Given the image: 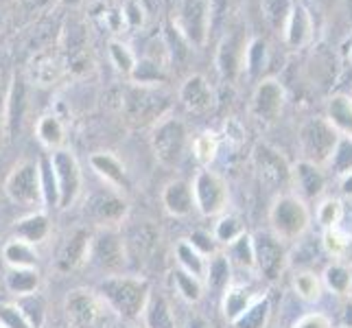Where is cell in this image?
<instances>
[{
	"label": "cell",
	"instance_id": "cell-50",
	"mask_svg": "<svg viewBox=\"0 0 352 328\" xmlns=\"http://www.w3.org/2000/svg\"><path fill=\"white\" fill-rule=\"evenodd\" d=\"M123 20L127 29H142L147 22V7L142 0H127L123 5Z\"/></svg>",
	"mask_w": 352,
	"mask_h": 328
},
{
	"label": "cell",
	"instance_id": "cell-18",
	"mask_svg": "<svg viewBox=\"0 0 352 328\" xmlns=\"http://www.w3.org/2000/svg\"><path fill=\"white\" fill-rule=\"evenodd\" d=\"M179 101L192 114H206L214 105V90L204 75H190L179 86Z\"/></svg>",
	"mask_w": 352,
	"mask_h": 328
},
{
	"label": "cell",
	"instance_id": "cell-4",
	"mask_svg": "<svg viewBox=\"0 0 352 328\" xmlns=\"http://www.w3.org/2000/svg\"><path fill=\"white\" fill-rule=\"evenodd\" d=\"M270 226L280 241H298L305 237L311 226V210L307 201L300 199L296 193L278 195L270 208Z\"/></svg>",
	"mask_w": 352,
	"mask_h": 328
},
{
	"label": "cell",
	"instance_id": "cell-23",
	"mask_svg": "<svg viewBox=\"0 0 352 328\" xmlns=\"http://www.w3.org/2000/svg\"><path fill=\"white\" fill-rule=\"evenodd\" d=\"M90 166L94 168V173L99 175L107 186L118 190V193H123L129 188V179H127V171H125V166L123 162L118 160L116 155L112 153H94L90 157Z\"/></svg>",
	"mask_w": 352,
	"mask_h": 328
},
{
	"label": "cell",
	"instance_id": "cell-10",
	"mask_svg": "<svg viewBox=\"0 0 352 328\" xmlns=\"http://www.w3.org/2000/svg\"><path fill=\"white\" fill-rule=\"evenodd\" d=\"M252 162L267 188L278 190L280 195L291 188V164L276 147L258 142L252 151Z\"/></svg>",
	"mask_w": 352,
	"mask_h": 328
},
{
	"label": "cell",
	"instance_id": "cell-40",
	"mask_svg": "<svg viewBox=\"0 0 352 328\" xmlns=\"http://www.w3.org/2000/svg\"><path fill=\"white\" fill-rule=\"evenodd\" d=\"M96 20L101 22V27H105L110 33H123V29H127L125 27V20H123V5H114V3H110V0H101L99 5L94 7V14H92Z\"/></svg>",
	"mask_w": 352,
	"mask_h": 328
},
{
	"label": "cell",
	"instance_id": "cell-24",
	"mask_svg": "<svg viewBox=\"0 0 352 328\" xmlns=\"http://www.w3.org/2000/svg\"><path fill=\"white\" fill-rule=\"evenodd\" d=\"M51 237V219L46 212H31L14 226V239H20L29 245H40Z\"/></svg>",
	"mask_w": 352,
	"mask_h": 328
},
{
	"label": "cell",
	"instance_id": "cell-36",
	"mask_svg": "<svg viewBox=\"0 0 352 328\" xmlns=\"http://www.w3.org/2000/svg\"><path fill=\"white\" fill-rule=\"evenodd\" d=\"M350 283H352V272L344 263H333L322 274V285L329 291H333L335 296H348Z\"/></svg>",
	"mask_w": 352,
	"mask_h": 328
},
{
	"label": "cell",
	"instance_id": "cell-57",
	"mask_svg": "<svg viewBox=\"0 0 352 328\" xmlns=\"http://www.w3.org/2000/svg\"><path fill=\"white\" fill-rule=\"evenodd\" d=\"M348 62L352 64V46H350V51H348Z\"/></svg>",
	"mask_w": 352,
	"mask_h": 328
},
{
	"label": "cell",
	"instance_id": "cell-37",
	"mask_svg": "<svg viewBox=\"0 0 352 328\" xmlns=\"http://www.w3.org/2000/svg\"><path fill=\"white\" fill-rule=\"evenodd\" d=\"M173 285H175V291L179 294V298L190 302V305H195V302H199L204 298V289H206L204 281H199V278H195L184 270H179V267L173 272Z\"/></svg>",
	"mask_w": 352,
	"mask_h": 328
},
{
	"label": "cell",
	"instance_id": "cell-44",
	"mask_svg": "<svg viewBox=\"0 0 352 328\" xmlns=\"http://www.w3.org/2000/svg\"><path fill=\"white\" fill-rule=\"evenodd\" d=\"M344 201L337 197H324L318 204V223L329 230V228H339L344 219Z\"/></svg>",
	"mask_w": 352,
	"mask_h": 328
},
{
	"label": "cell",
	"instance_id": "cell-8",
	"mask_svg": "<svg viewBox=\"0 0 352 328\" xmlns=\"http://www.w3.org/2000/svg\"><path fill=\"white\" fill-rule=\"evenodd\" d=\"M88 261L107 276L123 274L127 263V243L116 228H101L94 237H90Z\"/></svg>",
	"mask_w": 352,
	"mask_h": 328
},
{
	"label": "cell",
	"instance_id": "cell-19",
	"mask_svg": "<svg viewBox=\"0 0 352 328\" xmlns=\"http://www.w3.org/2000/svg\"><path fill=\"white\" fill-rule=\"evenodd\" d=\"M313 31H315V24H313L311 11L305 5H300V3L291 5L289 18H287L285 29H283L285 44L289 48H294V51H298V48H305L313 40Z\"/></svg>",
	"mask_w": 352,
	"mask_h": 328
},
{
	"label": "cell",
	"instance_id": "cell-56",
	"mask_svg": "<svg viewBox=\"0 0 352 328\" xmlns=\"http://www.w3.org/2000/svg\"><path fill=\"white\" fill-rule=\"evenodd\" d=\"M342 322H344V328H352V302H350V305H346Z\"/></svg>",
	"mask_w": 352,
	"mask_h": 328
},
{
	"label": "cell",
	"instance_id": "cell-11",
	"mask_svg": "<svg viewBox=\"0 0 352 328\" xmlns=\"http://www.w3.org/2000/svg\"><path fill=\"white\" fill-rule=\"evenodd\" d=\"M337 140H339V133L333 129L329 120L311 118L300 131V144H302V153H305L302 160H309L318 166L329 164Z\"/></svg>",
	"mask_w": 352,
	"mask_h": 328
},
{
	"label": "cell",
	"instance_id": "cell-45",
	"mask_svg": "<svg viewBox=\"0 0 352 328\" xmlns=\"http://www.w3.org/2000/svg\"><path fill=\"white\" fill-rule=\"evenodd\" d=\"M326 166H331L339 177L352 171V138L339 136L335 149H333L331 160H329V164H326Z\"/></svg>",
	"mask_w": 352,
	"mask_h": 328
},
{
	"label": "cell",
	"instance_id": "cell-14",
	"mask_svg": "<svg viewBox=\"0 0 352 328\" xmlns=\"http://www.w3.org/2000/svg\"><path fill=\"white\" fill-rule=\"evenodd\" d=\"M127 210L129 208L123 193H118L110 186H103L90 193V197L86 199V215L99 228H116L127 217Z\"/></svg>",
	"mask_w": 352,
	"mask_h": 328
},
{
	"label": "cell",
	"instance_id": "cell-35",
	"mask_svg": "<svg viewBox=\"0 0 352 328\" xmlns=\"http://www.w3.org/2000/svg\"><path fill=\"white\" fill-rule=\"evenodd\" d=\"M204 285H208L214 291H223L230 285V261L226 259V254H212L206 265V276Z\"/></svg>",
	"mask_w": 352,
	"mask_h": 328
},
{
	"label": "cell",
	"instance_id": "cell-22",
	"mask_svg": "<svg viewBox=\"0 0 352 328\" xmlns=\"http://www.w3.org/2000/svg\"><path fill=\"white\" fill-rule=\"evenodd\" d=\"M90 237L92 234H88V230L79 228L66 239V243L62 245V250H59V256H57V270L59 272H72L88 261Z\"/></svg>",
	"mask_w": 352,
	"mask_h": 328
},
{
	"label": "cell",
	"instance_id": "cell-38",
	"mask_svg": "<svg viewBox=\"0 0 352 328\" xmlns=\"http://www.w3.org/2000/svg\"><path fill=\"white\" fill-rule=\"evenodd\" d=\"M294 291L305 300V302H318L322 298V276H318L315 272L302 270L294 276Z\"/></svg>",
	"mask_w": 352,
	"mask_h": 328
},
{
	"label": "cell",
	"instance_id": "cell-42",
	"mask_svg": "<svg viewBox=\"0 0 352 328\" xmlns=\"http://www.w3.org/2000/svg\"><path fill=\"white\" fill-rule=\"evenodd\" d=\"M322 245H324V250H326L329 256L339 261V259H344L346 254L350 252L352 237L348 232H344L342 228H329V230H324Z\"/></svg>",
	"mask_w": 352,
	"mask_h": 328
},
{
	"label": "cell",
	"instance_id": "cell-15",
	"mask_svg": "<svg viewBox=\"0 0 352 328\" xmlns=\"http://www.w3.org/2000/svg\"><path fill=\"white\" fill-rule=\"evenodd\" d=\"M285 107V88L283 83L278 79H261L256 90L252 94V103H250V109H252V116L258 120V123H265V125H272L274 120L280 116Z\"/></svg>",
	"mask_w": 352,
	"mask_h": 328
},
{
	"label": "cell",
	"instance_id": "cell-53",
	"mask_svg": "<svg viewBox=\"0 0 352 328\" xmlns=\"http://www.w3.org/2000/svg\"><path fill=\"white\" fill-rule=\"evenodd\" d=\"M291 328H333V322H331L329 315L315 311V313L302 315V318L294 326H291Z\"/></svg>",
	"mask_w": 352,
	"mask_h": 328
},
{
	"label": "cell",
	"instance_id": "cell-32",
	"mask_svg": "<svg viewBox=\"0 0 352 328\" xmlns=\"http://www.w3.org/2000/svg\"><path fill=\"white\" fill-rule=\"evenodd\" d=\"M270 313H272L270 298L258 296L245 309V313L232 322V328H265L267 322H270Z\"/></svg>",
	"mask_w": 352,
	"mask_h": 328
},
{
	"label": "cell",
	"instance_id": "cell-5",
	"mask_svg": "<svg viewBox=\"0 0 352 328\" xmlns=\"http://www.w3.org/2000/svg\"><path fill=\"white\" fill-rule=\"evenodd\" d=\"M190 147L188 127L177 116H164L153 125L151 131V149L157 157V162L175 168L182 164L186 155V149Z\"/></svg>",
	"mask_w": 352,
	"mask_h": 328
},
{
	"label": "cell",
	"instance_id": "cell-30",
	"mask_svg": "<svg viewBox=\"0 0 352 328\" xmlns=\"http://www.w3.org/2000/svg\"><path fill=\"white\" fill-rule=\"evenodd\" d=\"M40 272L38 270H16V267H9L7 276H5V287L9 294H14L16 298L35 294L40 289Z\"/></svg>",
	"mask_w": 352,
	"mask_h": 328
},
{
	"label": "cell",
	"instance_id": "cell-47",
	"mask_svg": "<svg viewBox=\"0 0 352 328\" xmlns=\"http://www.w3.org/2000/svg\"><path fill=\"white\" fill-rule=\"evenodd\" d=\"M110 59H112V64L116 66V70L118 72H123V75H131V70H133V66H136V55H133V51L127 46V44H123L120 40H110Z\"/></svg>",
	"mask_w": 352,
	"mask_h": 328
},
{
	"label": "cell",
	"instance_id": "cell-20",
	"mask_svg": "<svg viewBox=\"0 0 352 328\" xmlns=\"http://www.w3.org/2000/svg\"><path fill=\"white\" fill-rule=\"evenodd\" d=\"M245 51L248 44L241 33L226 35L223 42L219 44V51H217V68H219L223 79L234 81L239 77V72L245 66Z\"/></svg>",
	"mask_w": 352,
	"mask_h": 328
},
{
	"label": "cell",
	"instance_id": "cell-43",
	"mask_svg": "<svg viewBox=\"0 0 352 328\" xmlns=\"http://www.w3.org/2000/svg\"><path fill=\"white\" fill-rule=\"evenodd\" d=\"M291 0H263L261 7H263V16L265 20L270 22V27L283 35L285 29V22L289 18V11H291Z\"/></svg>",
	"mask_w": 352,
	"mask_h": 328
},
{
	"label": "cell",
	"instance_id": "cell-13",
	"mask_svg": "<svg viewBox=\"0 0 352 328\" xmlns=\"http://www.w3.org/2000/svg\"><path fill=\"white\" fill-rule=\"evenodd\" d=\"M254 241V270L267 281H278L287 267V248L285 241L274 232H258L252 237Z\"/></svg>",
	"mask_w": 352,
	"mask_h": 328
},
{
	"label": "cell",
	"instance_id": "cell-16",
	"mask_svg": "<svg viewBox=\"0 0 352 328\" xmlns=\"http://www.w3.org/2000/svg\"><path fill=\"white\" fill-rule=\"evenodd\" d=\"M291 188L298 190L300 199H320L326 188V175L322 166L309 160H300L291 164Z\"/></svg>",
	"mask_w": 352,
	"mask_h": 328
},
{
	"label": "cell",
	"instance_id": "cell-58",
	"mask_svg": "<svg viewBox=\"0 0 352 328\" xmlns=\"http://www.w3.org/2000/svg\"><path fill=\"white\" fill-rule=\"evenodd\" d=\"M348 296H352V283H350V291H348Z\"/></svg>",
	"mask_w": 352,
	"mask_h": 328
},
{
	"label": "cell",
	"instance_id": "cell-21",
	"mask_svg": "<svg viewBox=\"0 0 352 328\" xmlns=\"http://www.w3.org/2000/svg\"><path fill=\"white\" fill-rule=\"evenodd\" d=\"M162 206L171 217H188L195 208V199H192V186L186 179H171L162 188Z\"/></svg>",
	"mask_w": 352,
	"mask_h": 328
},
{
	"label": "cell",
	"instance_id": "cell-59",
	"mask_svg": "<svg viewBox=\"0 0 352 328\" xmlns=\"http://www.w3.org/2000/svg\"><path fill=\"white\" fill-rule=\"evenodd\" d=\"M0 328H3V324H0Z\"/></svg>",
	"mask_w": 352,
	"mask_h": 328
},
{
	"label": "cell",
	"instance_id": "cell-31",
	"mask_svg": "<svg viewBox=\"0 0 352 328\" xmlns=\"http://www.w3.org/2000/svg\"><path fill=\"white\" fill-rule=\"evenodd\" d=\"M175 259H177L179 270H184V272L192 274L195 278H199V281H204L208 259L201 256V254H199L195 248H192L186 239H184V241H179L177 245H175Z\"/></svg>",
	"mask_w": 352,
	"mask_h": 328
},
{
	"label": "cell",
	"instance_id": "cell-55",
	"mask_svg": "<svg viewBox=\"0 0 352 328\" xmlns=\"http://www.w3.org/2000/svg\"><path fill=\"white\" fill-rule=\"evenodd\" d=\"M186 328H210V326H208V322H206L204 318H199V315H195V318H190V320H188Z\"/></svg>",
	"mask_w": 352,
	"mask_h": 328
},
{
	"label": "cell",
	"instance_id": "cell-54",
	"mask_svg": "<svg viewBox=\"0 0 352 328\" xmlns=\"http://www.w3.org/2000/svg\"><path fill=\"white\" fill-rule=\"evenodd\" d=\"M339 188H342V195L352 199V171L342 175V182H339Z\"/></svg>",
	"mask_w": 352,
	"mask_h": 328
},
{
	"label": "cell",
	"instance_id": "cell-46",
	"mask_svg": "<svg viewBox=\"0 0 352 328\" xmlns=\"http://www.w3.org/2000/svg\"><path fill=\"white\" fill-rule=\"evenodd\" d=\"M243 232H245V228H243V223L239 221V217L234 215H221L219 221H217L214 226V241L221 243V245H230L234 239H239Z\"/></svg>",
	"mask_w": 352,
	"mask_h": 328
},
{
	"label": "cell",
	"instance_id": "cell-3",
	"mask_svg": "<svg viewBox=\"0 0 352 328\" xmlns=\"http://www.w3.org/2000/svg\"><path fill=\"white\" fill-rule=\"evenodd\" d=\"M171 107V96L160 86L131 83L123 94V114L133 125H155Z\"/></svg>",
	"mask_w": 352,
	"mask_h": 328
},
{
	"label": "cell",
	"instance_id": "cell-17",
	"mask_svg": "<svg viewBox=\"0 0 352 328\" xmlns=\"http://www.w3.org/2000/svg\"><path fill=\"white\" fill-rule=\"evenodd\" d=\"M66 75V59L55 51H42L31 57L29 62V77L35 86L51 88L59 83Z\"/></svg>",
	"mask_w": 352,
	"mask_h": 328
},
{
	"label": "cell",
	"instance_id": "cell-29",
	"mask_svg": "<svg viewBox=\"0 0 352 328\" xmlns=\"http://www.w3.org/2000/svg\"><path fill=\"white\" fill-rule=\"evenodd\" d=\"M144 328H175V318L168 300L162 294H151L142 311Z\"/></svg>",
	"mask_w": 352,
	"mask_h": 328
},
{
	"label": "cell",
	"instance_id": "cell-27",
	"mask_svg": "<svg viewBox=\"0 0 352 328\" xmlns=\"http://www.w3.org/2000/svg\"><path fill=\"white\" fill-rule=\"evenodd\" d=\"M3 259L9 267H16V270H38V263H40L35 248L20 239H9L5 243Z\"/></svg>",
	"mask_w": 352,
	"mask_h": 328
},
{
	"label": "cell",
	"instance_id": "cell-2",
	"mask_svg": "<svg viewBox=\"0 0 352 328\" xmlns=\"http://www.w3.org/2000/svg\"><path fill=\"white\" fill-rule=\"evenodd\" d=\"M64 311L72 328H114L116 313L105 305L99 291L72 289L64 300Z\"/></svg>",
	"mask_w": 352,
	"mask_h": 328
},
{
	"label": "cell",
	"instance_id": "cell-26",
	"mask_svg": "<svg viewBox=\"0 0 352 328\" xmlns=\"http://www.w3.org/2000/svg\"><path fill=\"white\" fill-rule=\"evenodd\" d=\"M258 296H254L248 287H241V285H228L223 289V298H221V311H223V318L232 324L236 318H241L245 309L252 305L254 300Z\"/></svg>",
	"mask_w": 352,
	"mask_h": 328
},
{
	"label": "cell",
	"instance_id": "cell-34",
	"mask_svg": "<svg viewBox=\"0 0 352 328\" xmlns=\"http://www.w3.org/2000/svg\"><path fill=\"white\" fill-rule=\"evenodd\" d=\"M226 259L230 265H236L241 270H254V241L252 234L243 232L230 245H226Z\"/></svg>",
	"mask_w": 352,
	"mask_h": 328
},
{
	"label": "cell",
	"instance_id": "cell-60",
	"mask_svg": "<svg viewBox=\"0 0 352 328\" xmlns=\"http://www.w3.org/2000/svg\"><path fill=\"white\" fill-rule=\"evenodd\" d=\"M131 328H133V326H131Z\"/></svg>",
	"mask_w": 352,
	"mask_h": 328
},
{
	"label": "cell",
	"instance_id": "cell-12",
	"mask_svg": "<svg viewBox=\"0 0 352 328\" xmlns=\"http://www.w3.org/2000/svg\"><path fill=\"white\" fill-rule=\"evenodd\" d=\"M5 195L18 206H38L42 199L40 168L31 160L18 162L5 179Z\"/></svg>",
	"mask_w": 352,
	"mask_h": 328
},
{
	"label": "cell",
	"instance_id": "cell-49",
	"mask_svg": "<svg viewBox=\"0 0 352 328\" xmlns=\"http://www.w3.org/2000/svg\"><path fill=\"white\" fill-rule=\"evenodd\" d=\"M40 168V184H42V199L48 206H57V184H55V175L48 157H42L38 162Z\"/></svg>",
	"mask_w": 352,
	"mask_h": 328
},
{
	"label": "cell",
	"instance_id": "cell-39",
	"mask_svg": "<svg viewBox=\"0 0 352 328\" xmlns=\"http://www.w3.org/2000/svg\"><path fill=\"white\" fill-rule=\"evenodd\" d=\"M22 112H24V81L14 77L11 92H9V101H7V118H5L9 133H14L16 129H20Z\"/></svg>",
	"mask_w": 352,
	"mask_h": 328
},
{
	"label": "cell",
	"instance_id": "cell-7",
	"mask_svg": "<svg viewBox=\"0 0 352 328\" xmlns=\"http://www.w3.org/2000/svg\"><path fill=\"white\" fill-rule=\"evenodd\" d=\"M48 162H51L55 184H57V208L68 210L70 206H75L83 188L81 164L77 160V155L68 149L53 151L48 155Z\"/></svg>",
	"mask_w": 352,
	"mask_h": 328
},
{
	"label": "cell",
	"instance_id": "cell-52",
	"mask_svg": "<svg viewBox=\"0 0 352 328\" xmlns=\"http://www.w3.org/2000/svg\"><path fill=\"white\" fill-rule=\"evenodd\" d=\"M186 241L201 254V256H206V259H210L212 254H217V245H219V243L214 241V237L208 234V232H204V230H197V232H192L190 239H186Z\"/></svg>",
	"mask_w": 352,
	"mask_h": 328
},
{
	"label": "cell",
	"instance_id": "cell-6",
	"mask_svg": "<svg viewBox=\"0 0 352 328\" xmlns=\"http://www.w3.org/2000/svg\"><path fill=\"white\" fill-rule=\"evenodd\" d=\"M210 22V0H179L173 14V29L188 46L195 48H201L208 42Z\"/></svg>",
	"mask_w": 352,
	"mask_h": 328
},
{
	"label": "cell",
	"instance_id": "cell-51",
	"mask_svg": "<svg viewBox=\"0 0 352 328\" xmlns=\"http://www.w3.org/2000/svg\"><path fill=\"white\" fill-rule=\"evenodd\" d=\"M0 324H3V328H33L16 302L14 305H0Z\"/></svg>",
	"mask_w": 352,
	"mask_h": 328
},
{
	"label": "cell",
	"instance_id": "cell-25",
	"mask_svg": "<svg viewBox=\"0 0 352 328\" xmlns=\"http://www.w3.org/2000/svg\"><path fill=\"white\" fill-rule=\"evenodd\" d=\"M333 129L344 138H352V96L335 94L326 105V116Z\"/></svg>",
	"mask_w": 352,
	"mask_h": 328
},
{
	"label": "cell",
	"instance_id": "cell-1",
	"mask_svg": "<svg viewBox=\"0 0 352 328\" xmlns=\"http://www.w3.org/2000/svg\"><path fill=\"white\" fill-rule=\"evenodd\" d=\"M99 296L105 300L116 318H123L127 322H136L142 318V311L147 307L151 296V285L142 276H107L99 287Z\"/></svg>",
	"mask_w": 352,
	"mask_h": 328
},
{
	"label": "cell",
	"instance_id": "cell-9",
	"mask_svg": "<svg viewBox=\"0 0 352 328\" xmlns=\"http://www.w3.org/2000/svg\"><path fill=\"white\" fill-rule=\"evenodd\" d=\"M190 186H192L195 208L204 217H219L226 212L228 201H230V188H228V182L217 171L199 168Z\"/></svg>",
	"mask_w": 352,
	"mask_h": 328
},
{
	"label": "cell",
	"instance_id": "cell-48",
	"mask_svg": "<svg viewBox=\"0 0 352 328\" xmlns=\"http://www.w3.org/2000/svg\"><path fill=\"white\" fill-rule=\"evenodd\" d=\"M267 66V44L265 40H252L248 44L245 51V66L243 70H248L252 77H258Z\"/></svg>",
	"mask_w": 352,
	"mask_h": 328
},
{
	"label": "cell",
	"instance_id": "cell-41",
	"mask_svg": "<svg viewBox=\"0 0 352 328\" xmlns=\"http://www.w3.org/2000/svg\"><path fill=\"white\" fill-rule=\"evenodd\" d=\"M16 305H18V309L22 311V315L29 320V324L33 328H42L44 326V320H46V300L38 294V291H35V294L18 298Z\"/></svg>",
	"mask_w": 352,
	"mask_h": 328
},
{
	"label": "cell",
	"instance_id": "cell-33",
	"mask_svg": "<svg viewBox=\"0 0 352 328\" xmlns=\"http://www.w3.org/2000/svg\"><path fill=\"white\" fill-rule=\"evenodd\" d=\"M190 151L201 168H208L219 153V138H217L214 131H201L190 140Z\"/></svg>",
	"mask_w": 352,
	"mask_h": 328
},
{
	"label": "cell",
	"instance_id": "cell-28",
	"mask_svg": "<svg viewBox=\"0 0 352 328\" xmlns=\"http://www.w3.org/2000/svg\"><path fill=\"white\" fill-rule=\"evenodd\" d=\"M35 136H38V140L44 144L46 149H51V151L64 149L66 127L62 123V118H59L57 114H44V116H40L38 125H35Z\"/></svg>",
	"mask_w": 352,
	"mask_h": 328
}]
</instances>
